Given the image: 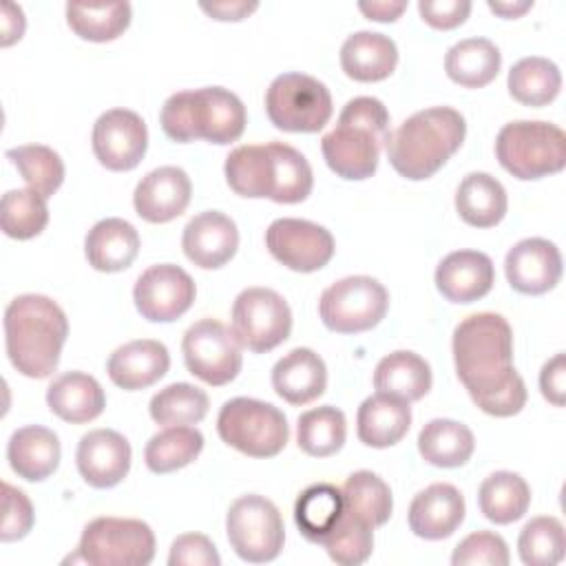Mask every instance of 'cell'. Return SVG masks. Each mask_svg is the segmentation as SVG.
Here are the masks:
<instances>
[{"instance_id": "20", "label": "cell", "mask_w": 566, "mask_h": 566, "mask_svg": "<svg viewBox=\"0 0 566 566\" xmlns=\"http://www.w3.org/2000/svg\"><path fill=\"white\" fill-rule=\"evenodd\" d=\"M181 248L195 265L217 270L226 265L239 248L237 223L219 210L199 212L186 223Z\"/></svg>"}, {"instance_id": "11", "label": "cell", "mask_w": 566, "mask_h": 566, "mask_svg": "<svg viewBox=\"0 0 566 566\" xmlns=\"http://www.w3.org/2000/svg\"><path fill=\"white\" fill-rule=\"evenodd\" d=\"M389 307L385 285L371 276H345L332 283L318 301V314L327 329L358 334L376 327Z\"/></svg>"}, {"instance_id": "14", "label": "cell", "mask_w": 566, "mask_h": 566, "mask_svg": "<svg viewBox=\"0 0 566 566\" xmlns=\"http://www.w3.org/2000/svg\"><path fill=\"white\" fill-rule=\"evenodd\" d=\"M232 332L250 352H270L292 332L290 305L270 287H248L234 298Z\"/></svg>"}, {"instance_id": "41", "label": "cell", "mask_w": 566, "mask_h": 566, "mask_svg": "<svg viewBox=\"0 0 566 566\" xmlns=\"http://www.w3.org/2000/svg\"><path fill=\"white\" fill-rule=\"evenodd\" d=\"M150 418L161 427L195 424L208 413V396L190 382H172L150 398Z\"/></svg>"}, {"instance_id": "49", "label": "cell", "mask_w": 566, "mask_h": 566, "mask_svg": "<svg viewBox=\"0 0 566 566\" xmlns=\"http://www.w3.org/2000/svg\"><path fill=\"white\" fill-rule=\"evenodd\" d=\"M170 566H219L221 557L214 544L201 533L179 535L168 555Z\"/></svg>"}, {"instance_id": "46", "label": "cell", "mask_w": 566, "mask_h": 566, "mask_svg": "<svg viewBox=\"0 0 566 566\" xmlns=\"http://www.w3.org/2000/svg\"><path fill=\"white\" fill-rule=\"evenodd\" d=\"M323 546L336 564L358 566L371 555L374 526L345 509L336 526L323 539Z\"/></svg>"}, {"instance_id": "45", "label": "cell", "mask_w": 566, "mask_h": 566, "mask_svg": "<svg viewBox=\"0 0 566 566\" xmlns=\"http://www.w3.org/2000/svg\"><path fill=\"white\" fill-rule=\"evenodd\" d=\"M566 548L564 526L553 515L533 517L520 533L517 551L526 566H553L562 562Z\"/></svg>"}, {"instance_id": "55", "label": "cell", "mask_w": 566, "mask_h": 566, "mask_svg": "<svg viewBox=\"0 0 566 566\" xmlns=\"http://www.w3.org/2000/svg\"><path fill=\"white\" fill-rule=\"evenodd\" d=\"M486 4L493 13H497L502 18H520L522 13H526L533 7L531 0H524V2H493V0H489Z\"/></svg>"}, {"instance_id": "16", "label": "cell", "mask_w": 566, "mask_h": 566, "mask_svg": "<svg viewBox=\"0 0 566 566\" xmlns=\"http://www.w3.org/2000/svg\"><path fill=\"white\" fill-rule=\"evenodd\" d=\"M197 287L192 276L172 263L150 265L133 287L137 312L153 323H170L184 316L195 303Z\"/></svg>"}, {"instance_id": "53", "label": "cell", "mask_w": 566, "mask_h": 566, "mask_svg": "<svg viewBox=\"0 0 566 566\" xmlns=\"http://www.w3.org/2000/svg\"><path fill=\"white\" fill-rule=\"evenodd\" d=\"M0 24H2V38H0L2 46H9L15 40H20L22 33H24V24H27L22 9L18 4H13V2H4L2 4Z\"/></svg>"}, {"instance_id": "48", "label": "cell", "mask_w": 566, "mask_h": 566, "mask_svg": "<svg viewBox=\"0 0 566 566\" xmlns=\"http://www.w3.org/2000/svg\"><path fill=\"white\" fill-rule=\"evenodd\" d=\"M2 497H4V515H2L0 539L2 542L22 539L31 531L35 520L31 500L9 482L2 484Z\"/></svg>"}, {"instance_id": "3", "label": "cell", "mask_w": 566, "mask_h": 566, "mask_svg": "<svg viewBox=\"0 0 566 566\" xmlns=\"http://www.w3.org/2000/svg\"><path fill=\"white\" fill-rule=\"evenodd\" d=\"M66 336L64 310L44 294H20L4 310L7 356L27 378H46L55 371Z\"/></svg>"}, {"instance_id": "6", "label": "cell", "mask_w": 566, "mask_h": 566, "mask_svg": "<svg viewBox=\"0 0 566 566\" xmlns=\"http://www.w3.org/2000/svg\"><path fill=\"white\" fill-rule=\"evenodd\" d=\"M159 122L172 142L206 139L223 146L243 135L245 106L223 86H203L172 93L161 106Z\"/></svg>"}, {"instance_id": "39", "label": "cell", "mask_w": 566, "mask_h": 566, "mask_svg": "<svg viewBox=\"0 0 566 566\" xmlns=\"http://www.w3.org/2000/svg\"><path fill=\"white\" fill-rule=\"evenodd\" d=\"M347 436L345 413L332 405L310 409L298 416L296 442L312 458H327L343 449Z\"/></svg>"}, {"instance_id": "47", "label": "cell", "mask_w": 566, "mask_h": 566, "mask_svg": "<svg viewBox=\"0 0 566 566\" xmlns=\"http://www.w3.org/2000/svg\"><path fill=\"white\" fill-rule=\"evenodd\" d=\"M453 566H506L509 546L491 531H478L467 535L451 555Z\"/></svg>"}, {"instance_id": "35", "label": "cell", "mask_w": 566, "mask_h": 566, "mask_svg": "<svg viewBox=\"0 0 566 566\" xmlns=\"http://www.w3.org/2000/svg\"><path fill=\"white\" fill-rule=\"evenodd\" d=\"M345 511L343 491L334 484L318 482L307 486L294 504V522L307 542L323 544Z\"/></svg>"}, {"instance_id": "24", "label": "cell", "mask_w": 566, "mask_h": 566, "mask_svg": "<svg viewBox=\"0 0 566 566\" xmlns=\"http://www.w3.org/2000/svg\"><path fill=\"white\" fill-rule=\"evenodd\" d=\"M168 367L170 354L166 345L153 338H139L117 347L106 363L108 378L126 391L155 385L168 371Z\"/></svg>"}, {"instance_id": "1", "label": "cell", "mask_w": 566, "mask_h": 566, "mask_svg": "<svg viewBox=\"0 0 566 566\" xmlns=\"http://www.w3.org/2000/svg\"><path fill=\"white\" fill-rule=\"evenodd\" d=\"M451 349L458 378L484 413L509 418L522 411L526 385L513 367V329L504 316H467L453 329Z\"/></svg>"}, {"instance_id": "34", "label": "cell", "mask_w": 566, "mask_h": 566, "mask_svg": "<svg viewBox=\"0 0 566 566\" xmlns=\"http://www.w3.org/2000/svg\"><path fill=\"white\" fill-rule=\"evenodd\" d=\"M475 449L471 429L449 418L429 420L418 433V451L424 462L440 469L462 467Z\"/></svg>"}, {"instance_id": "27", "label": "cell", "mask_w": 566, "mask_h": 566, "mask_svg": "<svg viewBox=\"0 0 566 566\" xmlns=\"http://www.w3.org/2000/svg\"><path fill=\"white\" fill-rule=\"evenodd\" d=\"M60 455L62 449L57 436L40 424L15 429L7 444V460L11 469L27 482L46 480L57 469Z\"/></svg>"}, {"instance_id": "19", "label": "cell", "mask_w": 566, "mask_h": 566, "mask_svg": "<svg viewBox=\"0 0 566 566\" xmlns=\"http://www.w3.org/2000/svg\"><path fill=\"white\" fill-rule=\"evenodd\" d=\"M130 444L113 429H93L82 436L75 453L77 471L93 489H111L130 471Z\"/></svg>"}, {"instance_id": "26", "label": "cell", "mask_w": 566, "mask_h": 566, "mask_svg": "<svg viewBox=\"0 0 566 566\" xmlns=\"http://www.w3.org/2000/svg\"><path fill=\"white\" fill-rule=\"evenodd\" d=\"M272 387L290 405H307L323 396L327 387V367L316 352L296 347L272 367Z\"/></svg>"}, {"instance_id": "12", "label": "cell", "mask_w": 566, "mask_h": 566, "mask_svg": "<svg viewBox=\"0 0 566 566\" xmlns=\"http://www.w3.org/2000/svg\"><path fill=\"white\" fill-rule=\"evenodd\" d=\"M226 533L232 551L252 564L272 562L285 542L279 509L256 493L241 495L232 502L226 515Z\"/></svg>"}, {"instance_id": "18", "label": "cell", "mask_w": 566, "mask_h": 566, "mask_svg": "<svg viewBox=\"0 0 566 566\" xmlns=\"http://www.w3.org/2000/svg\"><path fill=\"white\" fill-rule=\"evenodd\" d=\"M504 272L515 292L544 294L559 283L562 254L548 239H522L506 252Z\"/></svg>"}, {"instance_id": "25", "label": "cell", "mask_w": 566, "mask_h": 566, "mask_svg": "<svg viewBox=\"0 0 566 566\" xmlns=\"http://www.w3.org/2000/svg\"><path fill=\"white\" fill-rule=\"evenodd\" d=\"M411 402L376 391L365 398L356 413L358 440L374 449H387L405 438L411 424Z\"/></svg>"}, {"instance_id": "8", "label": "cell", "mask_w": 566, "mask_h": 566, "mask_svg": "<svg viewBox=\"0 0 566 566\" xmlns=\"http://www.w3.org/2000/svg\"><path fill=\"white\" fill-rule=\"evenodd\" d=\"M217 431L226 444L250 458H274L290 438V427L281 409L243 396L221 407Z\"/></svg>"}, {"instance_id": "36", "label": "cell", "mask_w": 566, "mask_h": 566, "mask_svg": "<svg viewBox=\"0 0 566 566\" xmlns=\"http://www.w3.org/2000/svg\"><path fill=\"white\" fill-rule=\"evenodd\" d=\"M478 504L489 522L511 524L528 511L531 489L520 473L495 471L480 484Z\"/></svg>"}, {"instance_id": "4", "label": "cell", "mask_w": 566, "mask_h": 566, "mask_svg": "<svg viewBox=\"0 0 566 566\" xmlns=\"http://www.w3.org/2000/svg\"><path fill=\"white\" fill-rule=\"evenodd\" d=\"M464 117L451 106H431L407 117L387 139L389 164L411 181L429 179L462 146Z\"/></svg>"}, {"instance_id": "44", "label": "cell", "mask_w": 566, "mask_h": 566, "mask_svg": "<svg viewBox=\"0 0 566 566\" xmlns=\"http://www.w3.org/2000/svg\"><path fill=\"white\" fill-rule=\"evenodd\" d=\"M11 164L20 170L31 190L49 199L64 181V164L60 155L42 144H24L7 150Z\"/></svg>"}, {"instance_id": "9", "label": "cell", "mask_w": 566, "mask_h": 566, "mask_svg": "<svg viewBox=\"0 0 566 566\" xmlns=\"http://www.w3.org/2000/svg\"><path fill=\"white\" fill-rule=\"evenodd\" d=\"M155 557V535L142 520L95 517L82 531L77 553L66 562L91 566H146Z\"/></svg>"}, {"instance_id": "29", "label": "cell", "mask_w": 566, "mask_h": 566, "mask_svg": "<svg viewBox=\"0 0 566 566\" xmlns=\"http://www.w3.org/2000/svg\"><path fill=\"white\" fill-rule=\"evenodd\" d=\"M49 409L73 424L95 420L104 407L106 396L99 382L84 371H64L46 389Z\"/></svg>"}, {"instance_id": "2", "label": "cell", "mask_w": 566, "mask_h": 566, "mask_svg": "<svg viewBox=\"0 0 566 566\" xmlns=\"http://www.w3.org/2000/svg\"><path fill=\"white\" fill-rule=\"evenodd\" d=\"M228 186L250 199H272L276 203H301L312 192V166L292 146L281 142L237 146L226 157Z\"/></svg>"}, {"instance_id": "17", "label": "cell", "mask_w": 566, "mask_h": 566, "mask_svg": "<svg viewBox=\"0 0 566 566\" xmlns=\"http://www.w3.org/2000/svg\"><path fill=\"white\" fill-rule=\"evenodd\" d=\"M91 144L104 168L115 172L133 170L146 155L148 130L135 111L111 108L97 117Z\"/></svg>"}, {"instance_id": "40", "label": "cell", "mask_w": 566, "mask_h": 566, "mask_svg": "<svg viewBox=\"0 0 566 566\" xmlns=\"http://www.w3.org/2000/svg\"><path fill=\"white\" fill-rule=\"evenodd\" d=\"M133 9L128 2L108 4H66V22L75 35L91 42H111L119 38L130 24Z\"/></svg>"}, {"instance_id": "10", "label": "cell", "mask_w": 566, "mask_h": 566, "mask_svg": "<svg viewBox=\"0 0 566 566\" xmlns=\"http://www.w3.org/2000/svg\"><path fill=\"white\" fill-rule=\"evenodd\" d=\"M265 113L279 130L318 133L332 117V95L305 73H283L265 91Z\"/></svg>"}, {"instance_id": "30", "label": "cell", "mask_w": 566, "mask_h": 566, "mask_svg": "<svg viewBox=\"0 0 566 566\" xmlns=\"http://www.w3.org/2000/svg\"><path fill=\"white\" fill-rule=\"evenodd\" d=\"M139 252V234L133 223L108 217L97 221L86 239H84V254L88 265L99 272H122L126 270Z\"/></svg>"}, {"instance_id": "51", "label": "cell", "mask_w": 566, "mask_h": 566, "mask_svg": "<svg viewBox=\"0 0 566 566\" xmlns=\"http://www.w3.org/2000/svg\"><path fill=\"white\" fill-rule=\"evenodd\" d=\"M539 389L542 396L555 405L562 407L564 405V394H566V360L564 354H555L548 363H544L542 371H539Z\"/></svg>"}, {"instance_id": "54", "label": "cell", "mask_w": 566, "mask_h": 566, "mask_svg": "<svg viewBox=\"0 0 566 566\" xmlns=\"http://www.w3.org/2000/svg\"><path fill=\"white\" fill-rule=\"evenodd\" d=\"M358 9L376 22H394L407 9V2H358Z\"/></svg>"}, {"instance_id": "15", "label": "cell", "mask_w": 566, "mask_h": 566, "mask_svg": "<svg viewBox=\"0 0 566 566\" xmlns=\"http://www.w3.org/2000/svg\"><path fill=\"white\" fill-rule=\"evenodd\" d=\"M270 254L294 272H316L334 256V237L307 219H276L265 230Z\"/></svg>"}, {"instance_id": "37", "label": "cell", "mask_w": 566, "mask_h": 566, "mask_svg": "<svg viewBox=\"0 0 566 566\" xmlns=\"http://www.w3.org/2000/svg\"><path fill=\"white\" fill-rule=\"evenodd\" d=\"M509 93L524 106H544L553 102L562 88V73L548 57L531 55L517 60L506 80Z\"/></svg>"}, {"instance_id": "38", "label": "cell", "mask_w": 566, "mask_h": 566, "mask_svg": "<svg viewBox=\"0 0 566 566\" xmlns=\"http://www.w3.org/2000/svg\"><path fill=\"white\" fill-rule=\"evenodd\" d=\"M201 449L203 436L199 429L190 424L166 427L146 442L144 460L153 473H170L195 462Z\"/></svg>"}, {"instance_id": "31", "label": "cell", "mask_w": 566, "mask_h": 566, "mask_svg": "<svg viewBox=\"0 0 566 566\" xmlns=\"http://www.w3.org/2000/svg\"><path fill=\"white\" fill-rule=\"evenodd\" d=\"M509 199L504 186L489 172H469L455 190V210L473 228H491L506 214Z\"/></svg>"}, {"instance_id": "22", "label": "cell", "mask_w": 566, "mask_h": 566, "mask_svg": "<svg viewBox=\"0 0 566 566\" xmlns=\"http://www.w3.org/2000/svg\"><path fill=\"white\" fill-rule=\"evenodd\" d=\"M493 261L478 250H455L436 268V287L451 303H473L493 287Z\"/></svg>"}, {"instance_id": "7", "label": "cell", "mask_w": 566, "mask_h": 566, "mask_svg": "<svg viewBox=\"0 0 566 566\" xmlns=\"http://www.w3.org/2000/svg\"><path fill=\"white\" fill-rule=\"evenodd\" d=\"M495 157L517 179H542L564 168L566 135L551 122H509L497 133Z\"/></svg>"}, {"instance_id": "43", "label": "cell", "mask_w": 566, "mask_h": 566, "mask_svg": "<svg viewBox=\"0 0 566 566\" xmlns=\"http://www.w3.org/2000/svg\"><path fill=\"white\" fill-rule=\"evenodd\" d=\"M2 232L11 239H33L49 223L46 199L31 188H18L2 195L0 203Z\"/></svg>"}, {"instance_id": "5", "label": "cell", "mask_w": 566, "mask_h": 566, "mask_svg": "<svg viewBox=\"0 0 566 566\" xmlns=\"http://www.w3.org/2000/svg\"><path fill=\"white\" fill-rule=\"evenodd\" d=\"M389 113L376 97L349 99L334 130L321 139L325 164L343 179L360 181L376 172L380 148L389 139Z\"/></svg>"}, {"instance_id": "21", "label": "cell", "mask_w": 566, "mask_h": 566, "mask_svg": "<svg viewBox=\"0 0 566 566\" xmlns=\"http://www.w3.org/2000/svg\"><path fill=\"white\" fill-rule=\"evenodd\" d=\"M192 184L186 170L177 166H161L150 170L133 192L135 212L150 223H166L177 219L190 203Z\"/></svg>"}, {"instance_id": "33", "label": "cell", "mask_w": 566, "mask_h": 566, "mask_svg": "<svg viewBox=\"0 0 566 566\" xmlns=\"http://www.w3.org/2000/svg\"><path fill=\"white\" fill-rule=\"evenodd\" d=\"M502 66L500 49L486 38H467L455 42L444 55L447 75L467 88H480L495 80Z\"/></svg>"}, {"instance_id": "28", "label": "cell", "mask_w": 566, "mask_h": 566, "mask_svg": "<svg viewBox=\"0 0 566 566\" xmlns=\"http://www.w3.org/2000/svg\"><path fill=\"white\" fill-rule=\"evenodd\" d=\"M396 64V42L376 31H356L340 46V66L356 82H380L394 73Z\"/></svg>"}, {"instance_id": "50", "label": "cell", "mask_w": 566, "mask_h": 566, "mask_svg": "<svg viewBox=\"0 0 566 566\" xmlns=\"http://www.w3.org/2000/svg\"><path fill=\"white\" fill-rule=\"evenodd\" d=\"M418 11L429 27L444 31V29L460 27L469 18L471 2L469 0H420Z\"/></svg>"}, {"instance_id": "32", "label": "cell", "mask_w": 566, "mask_h": 566, "mask_svg": "<svg viewBox=\"0 0 566 566\" xmlns=\"http://www.w3.org/2000/svg\"><path fill=\"white\" fill-rule=\"evenodd\" d=\"M374 387L376 391L416 402L431 389V367L416 352H391L376 365Z\"/></svg>"}, {"instance_id": "52", "label": "cell", "mask_w": 566, "mask_h": 566, "mask_svg": "<svg viewBox=\"0 0 566 566\" xmlns=\"http://www.w3.org/2000/svg\"><path fill=\"white\" fill-rule=\"evenodd\" d=\"M199 7H201V11H206V13H208L210 18H214V20H232V22H237V20L248 18L252 11H256L259 2H248V0L212 2V4L201 2Z\"/></svg>"}, {"instance_id": "42", "label": "cell", "mask_w": 566, "mask_h": 566, "mask_svg": "<svg viewBox=\"0 0 566 566\" xmlns=\"http://www.w3.org/2000/svg\"><path fill=\"white\" fill-rule=\"evenodd\" d=\"M345 509L365 520L367 524L382 526L394 509L391 491L382 478L371 471H356L352 473L345 484L340 486Z\"/></svg>"}, {"instance_id": "13", "label": "cell", "mask_w": 566, "mask_h": 566, "mask_svg": "<svg viewBox=\"0 0 566 566\" xmlns=\"http://www.w3.org/2000/svg\"><path fill=\"white\" fill-rule=\"evenodd\" d=\"M181 352L188 371L212 387L228 385L241 371V343L221 321L201 318L192 323L184 334Z\"/></svg>"}, {"instance_id": "23", "label": "cell", "mask_w": 566, "mask_h": 566, "mask_svg": "<svg viewBox=\"0 0 566 566\" xmlns=\"http://www.w3.org/2000/svg\"><path fill=\"white\" fill-rule=\"evenodd\" d=\"M464 497L447 482L422 489L409 504V528L422 539H444L455 533L464 520Z\"/></svg>"}]
</instances>
